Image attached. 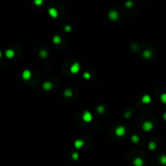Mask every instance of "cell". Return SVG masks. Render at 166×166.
<instances>
[{
  "instance_id": "6da1fadb",
  "label": "cell",
  "mask_w": 166,
  "mask_h": 166,
  "mask_svg": "<svg viewBox=\"0 0 166 166\" xmlns=\"http://www.w3.org/2000/svg\"><path fill=\"white\" fill-rule=\"evenodd\" d=\"M82 118H83V122H90L92 120V113H90L89 111L86 110V111H84L83 113Z\"/></svg>"
},
{
  "instance_id": "7a4b0ae2",
  "label": "cell",
  "mask_w": 166,
  "mask_h": 166,
  "mask_svg": "<svg viewBox=\"0 0 166 166\" xmlns=\"http://www.w3.org/2000/svg\"><path fill=\"white\" fill-rule=\"evenodd\" d=\"M115 134L118 137L124 136L125 134H126V128L122 126H119L115 129Z\"/></svg>"
},
{
  "instance_id": "3957f363",
  "label": "cell",
  "mask_w": 166,
  "mask_h": 166,
  "mask_svg": "<svg viewBox=\"0 0 166 166\" xmlns=\"http://www.w3.org/2000/svg\"><path fill=\"white\" fill-rule=\"evenodd\" d=\"M152 128H153V124L149 121L144 122L142 126V129L144 130V131H150V130H152Z\"/></svg>"
},
{
  "instance_id": "277c9868",
  "label": "cell",
  "mask_w": 166,
  "mask_h": 166,
  "mask_svg": "<svg viewBox=\"0 0 166 166\" xmlns=\"http://www.w3.org/2000/svg\"><path fill=\"white\" fill-rule=\"evenodd\" d=\"M80 63L77 62L72 64L71 66V68H70V71H71L72 74L78 73V72L80 71Z\"/></svg>"
},
{
  "instance_id": "5b68a950",
  "label": "cell",
  "mask_w": 166,
  "mask_h": 166,
  "mask_svg": "<svg viewBox=\"0 0 166 166\" xmlns=\"http://www.w3.org/2000/svg\"><path fill=\"white\" fill-rule=\"evenodd\" d=\"M109 18L111 20H116L118 18V11H116L114 10L110 11L109 12Z\"/></svg>"
},
{
  "instance_id": "8992f818",
  "label": "cell",
  "mask_w": 166,
  "mask_h": 166,
  "mask_svg": "<svg viewBox=\"0 0 166 166\" xmlns=\"http://www.w3.org/2000/svg\"><path fill=\"white\" fill-rule=\"evenodd\" d=\"M49 12V15L52 18H57L58 17V15H59V12H58V11L55 9L54 7H50L48 11Z\"/></svg>"
},
{
  "instance_id": "52a82bcc",
  "label": "cell",
  "mask_w": 166,
  "mask_h": 166,
  "mask_svg": "<svg viewBox=\"0 0 166 166\" xmlns=\"http://www.w3.org/2000/svg\"><path fill=\"white\" fill-rule=\"evenodd\" d=\"M5 56L7 59H12V58L15 56V52H14L12 49H8L5 51Z\"/></svg>"
},
{
  "instance_id": "ba28073f",
  "label": "cell",
  "mask_w": 166,
  "mask_h": 166,
  "mask_svg": "<svg viewBox=\"0 0 166 166\" xmlns=\"http://www.w3.org/2000/svg\"><path fill=\"white\" fill-rule=\"evenodd\" d=\"M22 77L24 80H28L31 78V72L29 70H24L22 73Z\"/></svg>"
},
{
  "instance_id": "9c48e42d",
  "label": "cell",
  "mask_w": 166,
  "mask_h": 166,
  "mask_svg": "<svg viewBox=\"0 0 166 166\" xmlns=\"http://www.w3.org/2000/svg\"><path fill=\"white\" fill-rule=\"evenodd\" d=\"M83 144H84L83 140H82V139H76V140H75V144H74L75 147V148H76V149H80V148L83 146Z\"/></svg>"
},
{
  "instance_id": "30bf717a",
  "label": "cell",
  "mask_w": 166,
  "mask_h": 166,
  "mask_svg": "<svg viewBox=\"0 0 166 166\" xmlns=\"http://www.w3.org/2000/svg\"><path fill=\"white\" fill-rule=\"evenodd\" d=\"M52 87H53V84H52L50 82H49V81H46L44 83H43L42 85V88L45 91H49V90H50L52 88Z\"/></svg>"
},
{
  "instance_id": "8fae6325",
  "label": "cell",
  "mask_w": 166,
  "mask_h": 166,
  "mask_svg": "<svg viewBox=\"0 0 166 166\" xmlns=\"http://www.w3.org/2000/svg\"><path fill=\"white\" fill-rule=\"evenodd\" d=\"M151 101V97L149 95L146 94L142 97V102L144 104H149Z\"/></svg>"
},
{
  "instance_id": "7c38bea8",
  "label": "cell",
  "mask_w": 166,
  "mask_h": 166,
  "mask_svg": "<svg viewBox=\"0 0 166 166\" xmlns=\"http://www.w3.org/2000/svg\"><path fill=\"white\" fill-rule=\"evenodd\" d=\"M143 164H144V161H143V160L140 157H136V158H135V160H134V165L136 166H141Z\"/></svg>"
},
{
  "instance_id": "4fadbf2b",
  "label": "cell",
  "mask_w": 166,
  "mask_h": 166,
  "mask_svg": "<svg viewBox=\"0 0 166 166\" xmlns=\"http://www.w3.org/2000/svg\"><path fill=\"white\" fill-rule=\"evenodd\" d=\"M61 37L59 36H58V35H56V36H54L53 37V42L54 43L55 45H59V43L61 42Z\"/></svg>"
},
{
  "instance_id": "5bb4252c",
  "label": "cell",
  "mask_w": 166,
  "mask_h": 166,
  "mask_svg": "<svg viewBox=\"0 0 166 166\" xmlns=\"http://www.w3.org/2000/svg\"><path fill=\"white\" fill-rule=\"evenodd\" d=\"M143 55H144V58H145V59H149V58L151 57V52L150 50H148V49H147V50L144 51V53H143Z\"/></svg>"
},
{
  "instance_id": "9a60e30c",
  "label": "cell",
  "mask_w": 166,
  "mask_h": 166,
  "mask_svg": "<svg viewBox=\"0 0 166 166\" xmlns=\"http://www.w3.org/2000/svg\"><path fill=\"white\" fill-rule=\"evenodd\" d=\"M156 148V144L154 142H151L148 144V149L149 150L153 151V150H155Z\"/></svg>"
},
{
  "instance_id": "2e32d148",
  "label": "cell",
  "mask_w": 166,
  "mask_h": 166,
  "mask_svg": "<svg viewBox=\"0 0 166 166\" xmlns=\"http://www.w3.org/2000/svg\"><path fill=\"white\" fill-rule=\"evenodd\" d=\"M40 56L43 58V59H45L48 56V54H47V51L45 50V49H42V50L40 51Z\"/></svg>"
},
{
  "instance_id": "e0dca14e",
  "label": "cell",
  "mask_w": 166,
  "mask_h": 166,
  "mask_svg": "<svg viewBox=\"0 0 166 166\" xmlns=\"http://www.w3.org/2000/svg\"><path fill=\"white\" fill-rule=\"evenodd\" d=\"M160 162H161L162 165L166 164V156L165 155H161L160 156Z\"/></svg>"
},
{
  "instance_id": "ac0fdd59",
  "label": "cell",
  "mask_w": 166,
  "mask_h": 166,
  "mask_svg": "<svg viewBox=\"0 0 166 166\" xmlns=\"http://www.w3.org/2000/svg\"><path fill=\"white\" fill-rule=\"evenodd\" d=\"M139 136H138V135H134L131 137V141L134 143V144H137V143L139 142Z\"/></svg>"
},
{
  "instance_id": "d6986e66",
  "label": "cell",
  "mask_w": 166,
  "mask_h": 166,
  "mask_svg": "<svg viewBox=\"0 0 166 166\" xmlns=\"http://www.w3.org/2000/svg\"><path fill=\"white\" fill-rule=\"evenodd\" d=\"M64 96H65L66 97H71L72 96V92L69 89L66 90V91L64 92Z\"/></svg>"
},
{
  "instance_id": "ffe728a7",
  "label": "cell",
  "mask_w": 166,
  "mask_h": 166,
  "mask_svg": "<svg viewBox=\"0 0 166 166\" xmlns=\"http://www.w3.org/2000/svg\"><path fill=\"white\" fill-rule=\"evenodd\" d=\"M161 101L163 104H166V93H163V94H161Z\"/></svg>"
},
{
  "instance_id": "44dd1931",
  "label": "cell",
  "mask_w": 166,
  "mask_h": 166,
  "mask_svg": "<svg viewBox=\"0 0 166 166\" xmlns=\"http://www.w3.org/2000/svg\"><path fill=\"white\" fill-rule=\"evenodd\" d=\"M97 111L98 113H104V106H103V105H99V106L97 108Z\"/></svg>"
},
{
  "instance_id": "7402d4cb",
  "label": "cell",
  "mask_w": 166,
  "mask_h": 166,
  "mask_svg": "<svg viewBox=\"0 0 166 166\" xmlns=\"http://www.w3.org/2000/svg\"><path fill=\"white\" fill-rule=\"evenodd\" d=\"M33 2L35 5L37 6H41L43 3V0H33Z\"/></svg>"
},
{
  "instance_id": "603a6c76",
  "label": "cell",
  "mask_w": 166,
  "mask_h": 166,
  "mask_svg": "<svg viewBox=\"0 0 166 166\" xmlns=\"http://www.w3.org/2000/svg\"><path fill=\"white\" fill-rule=\"evenodd\" d=\"M72 158H73V160H75V161H77V160L79 159V154L77 152H74L73 154H72Z\"/></svg>"
},
{
  "instance_id": "cb8c5ba5",
  "label": "cell",
  "mask_w": 166,
  "mask_h": 166,
  "mask_svg": "<svg viewBox=\"0 0 166 166\" xmlns=\"http://www.w3.org/2000/svg\"><path fill=\"white\" fill-rule=\"evenodd\" d=\"M83 78L84 79H87V80H89L90 78H91V75L88 73V72H84L83 73Z\"/></svg>"
},
{
  "instance_id": "d4e9b609",
  "label": "cell",
  "mask_w": 166,
  "mask_h": 166,
  "mask_svg": "<svg viewBox=\"0 0 166 166\" xmlns=\"http://www.w3.org/2000/svg\"><path fill=\"white\" fill-rule=\"evenodd\" d=\"M71 29H72V28L70 25H66L65 27H64V30L66 32H71Z\"/></svg>"
},
{
  "instance_id": "484cf974",
  "label": "cell",
  "mask_w": 166,
  "mask_h": 166,
  "mask_svg": "<svg viewBox=\"0 0 166 166\" xmlns=\"http://www.w3.org/2000/svg\"><path fill=\"white\" fill-rule=\"evenodd\" d=\"M133 6V2L131 1H127L126 2V7H131Z\"/></svg>"
},
{
  "instance_id": "4316f807",
  "label": "cell",
  "mask_w": 166,
  "mask_h": 166,
  "mask_svg": "<svg viewBox=\"0 0 166 166\" xmlns=\"http://www.w3.org/2000/svg\"><path fill=\"white\" fill-rule=\"evenodd\" d=\"M163 118H164L165 120L166 121V113H165L164 114H163Z\"/></svg>"
}]
</instances>
